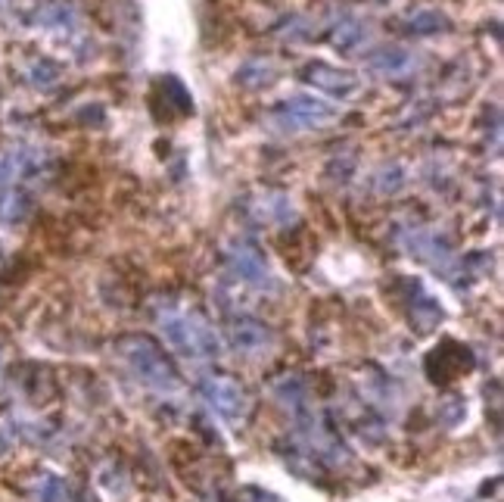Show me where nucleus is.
<instances>
[{
    "mask_svg": "<svg viewBox=\"0 0 504 502\" xmlns=\"http://www.w3.org/2000/svg\"><path fill=\"white\" fill-rule=\"evenodd\" d=\"M371 69L383 72V75H405V72L414 69V56L401 47L380 50L377 56H371Z\"/></svg>",
    "mask_w": 504,
    "mask_h": 502,
    "instance_id": "9",
    "label": "nucleus"
},
{
    "mask_svg": "<svg viewBox=\"0 0 504 502\" xmlns=\"http://www.w3.org/2000/svg\"><path fill=\"white\" fill-rule=\"evenodd\" d=\"M445 425H458V421L464 418V399L461 397H451V399H445Z\"/></svg>",
    "mask_w": 504,
    "mask_h": 502,
    "instance_id": "12",
    "label": "nucleus"
},
{
    "mask_svg": "<svg viewBox=\"0 0 504 502\" xmlns=\"http://www.w3.org/2000/svg\"><path fill=\"white\" fill-rule=\"evenodd\" d=\"M228 337H231V346L243 356H262L274 346L272 327H268L265 322H259V318H250V316L233 318L228 327Z\"/></svg>",
    "mask_w": 504,
    "mask_h": 502,
    "instance_id": "7",
    "label": "nucleus"
},
{
    "mask_svg": "<svg viewBox=\"0 0 504 502\" xmlns=\"http://www.w3.org/2000/svg\"><path fill=\"white\" fill-rule=\"evenodd\" d=\"M277 119L296 128H324L327 122L336 119V106L324 104L318 97H309V94H299V97H290L277 106Z\"/></svg>",
    "mask_w": 504,
    "mask_h": 502,
    "instance_id": "4",
    "label": "nucleus"
},
{
    "mask_svg": "<svg viewBox=\"0 0 504 502\" xmlns=\"http://www.w3.org/2000/svg\"><path fill=\"white\" fill-rule=\"evenodd\" d=\"M470 368H473V353L464 344H455V340H445L442 346H436L427 356V375L436 384L455 381L458 375H464Z\"/></svg>",
    "mask_w": 504,
    "mask_h": 502,
    "instance_id": "5",
    "label": "nucleus"
},
{
    "mask_svg": "<svg viewBox=\"0 0 504 502\" xmlns=\"http://www.w3.org/2000/svg\"><path fill=\"white\" fill-rule=\"evenodd\" d=\"M231 259V268L240 275V281L252 284V287H262V290H272L274 287V275L272 268H268L265 256H262V250L255 244H250V240H240L237 246L228 253Z\"/></svg>",
    "mask_w": 504,
    "mask_h": 502,
    "instance_id": "6",
    "label": "nucleus"
},
{
    "mask_svg": "<svg viewBox=\"0 0 504 502\" xmlns=\"http://www.w3.org/2000/svg\"><path fill=\"white\" fill-rule=\"evenodd\" d=\"M165 340L178 353H184L187 359H212V356L222 353V340H218L215 327H212L200 312L193 309H178V306H168L159 316Z\"/></svg>",
    "mask_w": 504,
    "mask_h": 502,
    "instance_id": "2",
    "label": "nucleus"
},
{
    "mask_svg": "<svg viewBox=\"0 0 504 502\" xmlns=\"http://www.w3.org/2000/svg\"><path fill=\"white\" fill-rule=\"evenodd\" d=\"M119 359L131 368V375L143 384V387L156 393H178L181 390V375L172 366V359L163 353V346L156 340L143 337V334H128L115 344Z\"/></svg>",
    "mask_w": 504,
    "mask_h": 502,
    "instance_id": "1",
    "label": "nucleus"
},
{
    "mask_svg": "<svg viewBox=\"0 0 504 502\" xmlns=\"http://www.w3.org/2000/svg\"><path fill=\"white\" fill-rule=\"evenodd\" d=\"M25 213H28L25 194H19V191H4V194H0V218H6V222H19Z\"/></svg>",
    "mask_w": 504,
    "mask_h": 502,
    "instance_id": "10",
    "label": "nucleus"
},
{
    "mask_svg": "<svg viewBox=\"0 0 504 502\" xmlns=\"http://www.w3.org/2000/svg\"><path fill=\"white\" fill-rule=\"evenodd\" d=\"M38 499L41 502H65V484L54 475H44L38 484Z\"/></svg>",
    "mask_w": 504,
    "mask_h": 502,
    "instance_id": "11",
    "label": "nucleus"
},
{
    "mask_svg": "<svg viewBox=\"0 0 504 502\" xmlns=\"http://www.w3.org/2000/svg\"><path fill=\"white\" fill-rule=\"evenodd\" d=\"M305 82H311L315 87H321V91H327L331 97H352V94L358 91V78L349 75V72H340L333 69V65H324V63H311L309 69L302 72Z\"/></svg>",
    "mask_w": 504,
    "mask_h": 502,
    "instance_id": "8",
    "label": "nucleus"
},
{
    "mask_svg": "<svg viewBox=\"0 0 504 502\" xmlns=\"http://www.w3.org/2000/svg\"><path fill=\"white\" fill-rule=\"evenodd\" d=\"M200 397L206 399V406L218 418L231 421V425H243L252 412L250 393L240 387L228 375H209L200 381Z\"/></svg>",
    "mask_w": 504,
    "mask_h": 502,
    "instance_id": "3",
    "label": "nucleus"
},
{
    "mask_svg": "<svg viewBox=\"0 0 504 502\" xmlns=\"http://www.w3.org/2000/svg\"><path fill=\"white\" fill-rule=\"evenodd\" d=\"M240 502H281V499L272 497V493H265V490H255V487H250V490H243Z\"/></svg>",
    "mask_w": 504,
    "mask_h": 502,
    "instance_id": "13",
    "label": "nucleus"
}]
</instances>
